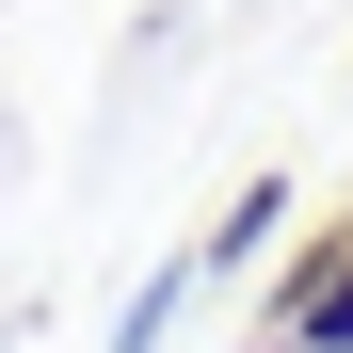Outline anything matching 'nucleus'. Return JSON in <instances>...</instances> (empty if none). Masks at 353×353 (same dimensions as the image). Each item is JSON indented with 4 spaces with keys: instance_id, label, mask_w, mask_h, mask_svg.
Listing matches in <instances>:
<instances>
[{
    "instance_id": "3",
    "label": "nucleus",
    "mask_w": 353,
    "mask_h": 353,
    "mask_svg": "<svg viewBox=\"0 0 353 353\" xmlns=\"http://www.w3.org/2000/svg\"><path fill=\"white\" fill-rule=\"evenodd\" d=\"M176 305H193V257H161V273L129 289V321H112V353H161V337H176Z\"/></svg>"
},
{
    "instance_id": "2",
    "label": "nucleus",
    "mask_w": 353,
    "mask_h": 353,
    "mask_svg": "<svg viewBox=\"0 0 353 353\" xmlns=\"http://www.w3.org/2000/svg\"><path fill=\"white\" fill-rule=\"evenodd\" d=\"M289 225H305V193H289V176H257V193H225V209H209V241H193V273H241V257H273Z\"/></svg>"
},
{
    "instance_id": "1",
    "label": "nucleus",
    "mask_w": 353,
    "mask_h": 353,
    "mask_svg": "<svg viewBox=\"0 0 353 353\" xmlns=\"http://www.w3.org/2000/svg\"><path fill=\"white\" fill-rule=\"evenodd\" d=\"M257 353H353V209L289 241V273H273V321H257Z\"/></svg>"
}]
</instances>
